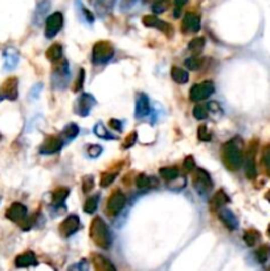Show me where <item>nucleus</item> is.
Returning <instances> with one entry per match:
<instances>
[{
	"label": "nucleus",
	"mask_w": 270,
	"mask_h": 271,
	"mask_svg": "<svg viewBox=\"0 0 270 271\" xmlns=\"http://www.w3.org/2000/svg\"><path fill=\"white\" fill-rule=\"evenodd\" d=\"M221 160L228 171L236 172L244 163V143L241 138H233L228 140L221 148Z\"/></svg>",
	"instance_id": "1"
},
{
	"label": "nucleus",
	"mask_w": 270,
	"mask_h": 271,
	"mask_svg": "<svg viewBox=\"0 0 270 271\" xmlns=\"http://www.w3.org/2000/svg\"><path fill=\"white\" fill-rule=\"evenodd\" d=\"M89 234L94 245L103 250H107L111 247L113 243V234H111L110 229L103 221L101 217H94L93 221L90 222Z\"/></svg>",
	"instance_id": "2"
},
{
	"label": "nucleus",
	"mask_w": 270,
	"mask_h": 271,
	"mask_svg": "<svg viewBox=\"0 0 270 271\" xmlns=\"http://www.w3.org/2000/svg\"><path fill=\"white\" fill-rule=\"evenodd\" d=\"M114 53H115V50L110 41H107V40L97 41L92 50V62L94 65L106 64L114 57Z\"/></svg>",
	"instance_id": "3"
},
{
	"label": "nucleus",
	"mask_w": 270,
	"mask_h": 271,
	"mask_svg": "<svg viewBox=\"0 0 270 271\" xmlns=\"http://www.w3.org/2000/svg\"><path fill=\"white\" fill-rule=\"evenodd\" d=\"M257 150H258V140L253 139L244 152V167H245V175L249 180H254L257 177Z\"/></svg>",
	"instance_id": "4"
},
{
	"label": "nucleus",
	"mask_w": 270,
	"mask_h": 271,
	"mask_svg": "<svg viewBox=\"0 0 270 271\" xmlns=\"http://www.w3.org/2000/svg\"><path fill=\"white\" fill-rule=\"evenodd\" d=\"M193 188L196 189V192L199 193L200 196H207L211 192V189L214 187L212 178H211L210 173L202 169V168H197L193 175Z\"/></svg>",
	"instance_id": "5"
},
{
	"label": "nucleus",
	"mask_w": 270,
	"mask_h": 271,
	"mask_svg": "<svg viewBox=\"0 0 270 271\" xmlns=\"http://www.w3.org/2000/svg\"><path fill=\"white\" fill-rule=\"evenodd\" d=\"M215 92V85L212 81H204L201 83H196L189 90V98L193 102H200L210 98Z\"/></svg>",
	"instance_id": "6"
},
{
	"label": "nucleus",
	"mask_w": 270,
	"mask_h": 271,
	"mask_svg": "<svg viewBox=\"0 0 270 271\" xmlns=\"http://www.w3.org/2000/svg\"><path fill=\"white\" fill-rule=\"evenodd\" d=\"M96 105V98L89 93H82L75 102V113L80 117H88Z\"/></svg>",
	"instance_id": "7"
},
{
	"label": "nucleus",
	"mask_w": 270,
	"mask_h": 271,
	"mask_svg": "<svg viewBox=\"0 0 270 271\" xmlns=\"http://www.w3.org/2000/svg\"><path fill=\"white\" fill-rule=\"evenodd\" d=\"M64 24V16L61 12H54L46 18L45 22V37L46 39H53L57 33L60 32Z\"/></svg>",
	"instance_id": "8"
},
{
	"label": "nucleus",
	"mask_w": 270,
	"mask_h": 271,
	"mask_svg": "<svg viewBox=\"0 0 270 271\" xmlns=\"http://www.w3.org/2000/svg\"><path fill=\"white\" fill-rule=\"evenodd\" d=\"M124 205H126V196H124V193L122 191L117 189V191H114L111 193L109 200H107V213L110 216H117V214L121 213Z\"/></svg>",
	"instance_id": "9"
},
{
	"label": "nucleus",
	"mask_w": 270,
	"mask_h": 271,
	"mask_svg": "<svg viewBox=\"0 0 270 271\" xmlns=\"http://www.w3.org/2000/svg\"><path fill=\"white\" fill-rule=\"evenodd\" d=\"M142 23L146 25V27H150V28H157L158 31L163 32L164 35L168 36V37H172V35H174L172 25H171L170 23L160 20L155 15H147V16H145V18L142 19Z\"/></svg>",
	"instance_id": "10"
},
{
	"label": "nucleus",
	"mask_w": 270,
	"mask_h": 271,
	"mask_svg": "<svg viewBox=\"0 0 270 271\" xmlns=\"http://www.w3.org/2000/svg\"><path fill=\"white\" fill-rule=\"evenodd\" d=\"M80 228H81L80 217L77 214H72V216L66 217L64 221L61 222L60 226H58V232H60L61 236L68 238V237L73 236Z\"/></svg>",
	"instance_id": "11"
},
{
	"label": "nucleus",
	"mask_w": 270,
	"mask_h": 271,
	"mask_svg": "<svg viewBox=\"0 0 270 271\" xmlns=\"http://www.w3.org/2000/svg\"><path fill=\"white\" fill-rule=\"evenodd\" d=\"M6 217L12 222L16 224H22L25 218L28 217V209L24 204L22 203H12L10 208L6 212Z\"/></svg>",
	"instance_id": "12"
},
{
	"label": "nucleus",
	"mask_w": 270,
	"mask_h": 271,
	"mask_svg": "<svg viewBox=\"0 0 270 271\" xmlns=\"http://www.w3.org/2000/svg\"><path fill=\"white\" fill-rule=\"evenodd\" d=\"M64 144L65 143L64 140L61 139V136H46L43 144L40 146V153H41V155H52V153H56L58 152V151H61Z\"/></svg>",
	"instance_id": "13"
},
{
	"label": "nucleus",
	"mask_w": 270,
	"mask_h": 271,
	"mask_svg": "<svg viewBox=\"0 0 270 271\" xmlns=\"http://www.w3.org/2000/svg\"><path fill=\"white\" fill-rule=\"evenodd\" d=\"M201 28V20H200L199 15L188 12L185 14L183 23H181V31L184 33H196L199 32Z\"/></svg>",
	"instance_id": "14"
},
{
	"label": "nucleus",
	"mask_w": 270,
	"mask_h": 271,
	"mask_svg": "<svg viewBox=\"0 0 270 271\" xmlns=\"http://www.w3.org/2000/svg\"><path fill=\"white\" fill-rule=\"evenodd\" d=\"M217 216H219V220H220L223 224L225 225V228L228 230H236L238 228V221L237 217L235 216V213L231 211V209H228V208H221L220 211L217 212Z\"/></svg>",
	"instance_id": "15"
},
{
	"label": "nucleus",
	"mask_w": 270,
	"mask_h": 271,
	"mask_svg": "<svg viewBox=\"0 0 270 271\" xmlns=\"http://www.w3.org/2000/svg\"><path fill=\"white\" fill-rule=\"evenodd\" d=\"M18 78L16 77H10L4 81L3 86H2V93H3L4 98H7L8 101H15L19 96L18 89Z\"/></svg>",
	"instance_id": "16"
},
{
	"label": "nucleus",
	"mask_w": 270,
	"mask_h": 271,
	"mask_svg": "<svg viewBox=\"0 0 270 271\" xmlns=\"http://www.w3.org/2000/svg\"><path fill=\"white\" fill-rule=\"evenodd\" d=\"M151 106H150V100L146 94H138L137 102H135V117L137 118H145L150 114Z\"/></svg>",
	"instance_id": "17"
},
{
	"label": "nucleus",
	"mask_w": 270,
	"mask_h": 271,
	"mask_svg": "<svg viewBox=\"0 0 270 271\" xmlns=\"http://www.w3.org/2000/svg\"><path fill=\"white\" fill-rule=\"evenodd\" d=\"M56 64L57 65L53 69V82L60 83L61 87V83L66 82L69 75H71L69 74V65H68V62L65 60L58 61Z\"/></svg>",
	"instance_id": "18"
},
{
	"label": "nucleus",
	"mask_w": 270,
	"mask_h": 271,
	"mask_svg": "<svg viewBox=\"0 0 270 271\" xmlns=\"http://www.w3.org/2000/svg\"><path fill=\"white\" fill-rule=\"evenodd\" d=\"M231 201L229 196L225 193L224 189H220L215 193L214 196L210 199V211L211 212H219L221 208L225 207V204Z\"/></svg>",
	"instance_id": "19"
},
{
	"label": "nucleus",
	"mask_w": 270,
	"mask_h": 271,
	"mask_svg": "<svg viewBox=\"0 0 270 271\" xmlns=\"http://www.w3.org/2000/svg\"><path fill=\"white\" fill-rule=\"evenodd\" d=\"M92 262L94 271H117L113 262L107 259L106 257L101 255V254H93Z\"/></svg>",
	"instance_id": "20"
},
{
	"label": "nucleus",
	"mask_w": 270,
	"mask_h": 271,
	"mask_svg": "<svg viewBox=\"0 0 270 271\" xmlns=\"http://www.w3.org/2000/svg\"><path fill=\"white\" fill-rule=\"evenodd\" d=\"M15 266L19 268H27L37 266V258L33 251H25L15 258Z\"/></svg>",
	"instance_id": "21"
},
{
	"label": "nucleus",
	"mask_w": 270,
	"mask_h": 271,
	"mask_svg": "<svg viewBox=\"0 0 270 271\" xmlns=\"http://www.w3.org/2000/svg\"><path fill=\"white\" fill-rule=\"evenodd\" d=\"M4 69L6 70H14L19 64V54L14 48H8L4 50Z\"/></svg>",
	"instance_id": "22"
},
{
	"label": "nucleus",
	"mask_w": 270,
	"mask_h": 271,
	"mask_svg": "<svg viewBox=\"0 0 270 271\" xmlns=\"http://www.w3.org/2000/svg\"><path fill=\"white\" fill-rule=\"evenodd\" d=\"M115 2L117 0H93V6L100 16H106L113 10Z\"/></svg>",
	"instance_id": "23"
},
{
	"label": "nucleus",
	"mask_w": 270,
	"mask_h": 271,
	"mask_svg": "<svg viewBox=\"0 0 270 271\" xmlns=\"http://www.w3.org/2000/svg\"><path fill=\"white\" fill-rule=\"evenodd\" d=\"M69 188L66 187H58L52 192V204L54 207H61L65 203L66 197L69 196Z\"/></svg>",
	"instance_id": "24"
},
{
	"label": "nucleus",
	"mask_w": 270,
	"mask_h": 271,
	"mask_svg": "<svg viewBox=\"0 0 270 271\" xmlns=\"http://www.w3.org/2000/svg\"><path fill=\"white\" fill-rule=\"evenodd\" d=\"M171 77H172V79H174L176 83H179V85H184V83L188 82L189 73L187 70H184V69L174 66V68L171 69Z\"/></svg>",
	"instance_id": "25"
},
{
	"label": "nucleus",
	"mask_w": 270,
	"mask_h": 271,
	"mask_svg": "<svg viewBox=\"0 0 270 271\" xmlns=\"http://www.w3.org/2000/svg\"><path fill=\"white\" fill-rule=\"evenodd\" d=\"M244 242L246 243V246L249 247H253L256 246L257 243L261 241V233L258 232V230H256V229H248V230H245V233H244Z\"/></svg>",
	"instance_id": "26"
},
{
	"label": "nucleus",
	"mask_w": 270,
	"mask_h": 271,
	"mask_svg": "<svg viewBox=\"0 0 270 271\" xmlns=\"http://www.w3.org/2000/svg\"><path fill=\"white\" fill-rule=\"evenodd\" d=\"M80 129L79 126L76 123H69V125L65 126V129L62 130V134H61V139L64 140V143L71 142V140L76 139V136L79 135Z\"/></svg>",
	"instance_id": "27"
},
{
	"label": "nucleus",
	"mask_w": 270,
	"mask_h": 271,
	"mask_svg": "<svg viewBox=\"0 0 270 271\" xmlns=\"http://www.w3.org/2000/svg\"><path fill=\"white\" fill-rule=\"evenodd\" d=\"M46 58L50 61V62H58V61L61 60V57H62V47H61L60 44H53V45H50L49 48H48V50H46L45 53Z\"/></svg>",
	"instance_id": "28"
},
{
	"label": "nucleus",
	"mask_w": 270,
	"mask_h": 271,
	"mask_svg": "<svg viewBox=\"0 0 270 271\" xmlns=\"http://www.w3.org/2000/svg\"><path fill=\"white\" fill-rule=\"evenodd\" d=\"M254 257H256L258 263H261V264L266 263L267 260L270 259V245H267V243L261 245V246L256 250Z\"/></svg>",
	"instance_id": "29"
},
{
	"label": "nucleus",
	"mask_w": 270,
	"mask_h": 271,
	"mask_svg": "<svg viewBox=\"0 0 270 271\" xmlns=\"http://www.w3.org/2000/svg\"><path fill=\"white\" fill-rule=\"evenodd\" d=\"M159 175L162 176L166 182L171 183L178 178L179 171L176 167H163L159 169Z\"/></svg>",
	"instance_id": "30"
},
{
	"label": "nucleus",
	"mask_w": 270,
	"mask_h": 271,
	"mask_svg": "<svg viewBox=\"0 0 270 271\" xmlns=\"http://www.w3.org/2000/svg\"><path fill=\"white\" fill-rule=\"evenodd\" d=\"M204 47H206V40L202 39V37H196V39L191 40V43L188 44V49L191 50V53L195 54V56L201 53Z\"/></svg>",
	"instance_id": "31"
},
{
	"label": "nucleus",
	"mask_w": 270,
	"mask_h": 271,
	"mask_svg": "<svg viewBox=\"0 0 270 271\" xmlns=\"http://www.w3.org/2000/svg\"><path fill=\"white\" fill-rule=\"evenodd\" d=\"M93 131H94V134H96V135L98 136V138H101V139H106V140L117 139V136L111 135L110 132L107 131V129L102 125V123H97V125L94 126Z\"/></svg>",
	"instance_id": "32"
},
{
	"label": "nucleus",
	"mask_w": 270,
	"mask_h": 271,
	"mask_svg": "<svg viewBox=\"0 0 270 271\" xmlns=\"http://www.w3.org/2000/svg\"><path fill=\"white\" fill-rule=\"evenodd\" d=\"M135 184H137V187H138L139 189H142V191L150 189L154 186L153 178L146 176L145 173H139V175L137 176V178H135Z\"/></svg>",
	"instance_id": "33"
},
{
	"label": "nucleus",
	"mask_w": 270,
	"mask_h": 271,
	"mask_svg": "<svg viewBox=\"0 0 270 271\" xmlns=\"http://www.w3.org/2000/svg\"><path fill=\"white\" fill-rule=\"evenodd\" d=\"M118 175V171H109V172H105V173H102V176H101V182H100V186L102 187V188H107V187H110L111 184H113L114 182H115V177H117Z\"/></svg>",
	"instance_id": "34"
},
{
	"label": "nucleus",
	"mask_w": 270,
	"mask_h": 271,
	"mask_svg": "<svg viewBox=\"0 0 270 271\" xmlns=\"http://www.w3.org/2000/svg\"><path fill=\"white\" fill-rule=\"evenodd\" d=\"M98 199H100L98 195L89 197V199H86L85 204H84V211L89 214L94 213V212L97 211V208H98Z\"/></svg>",
	"instance_id": "35"
},
{
	"label": "nucleus",
	"mask_w": 270,
	"mask_h": 271,
	"mask_svg": "<svg viewBox=\"0 0 270 271\" xmlns=\"http://www.w3.org/2000/svg\"><path fill=\"white\" fill-rule=\"evenodd\" d=\"M48 8H49L48 0H43V2H41V3L39 4V7H37V10H36V15H35V23H36V24L41 23V20L44 19V15H45L46 11H48Z\"/></svg>",
	"instance_id": "36"
},
{
	"label": "nucleus",
	"mask_w": 270,
	"mask_h": 271,
	"mask_svg": "<svg viewBox=\"0 0 270 271\" xmlns=\"http://www.w3.org/2000/svg\"><path fill=\"white\" fill-rule=\"evenodd\" d=\"M184 65L188 70H199L202 66V60L199 57H196V56H192V57L187 58V60L184 61Z\"/></svg>",
	"instance_id": "37"
},
{
	"label": "nucleus",
	"mask_w": 270,
	"mask_h": 271,
	"mask_svg": "<svg viewBox=\"0 0 270 271\" xmlns=\"http://www.w3.org/2000/svg\"><path fill=\"white\" fill-rule=\"evenodd\" d=\"M262 165L265 168V172L266 175L270 177V144H266V146L262 148Z\"/></svg>",
	"instance_id": "38"
},
{
	"label": "nucleus",
	"mask_w": 270,
	"mask_h": 271,
	"mask_svg": "<svg viewBox=\"0 0 270 271\" xmlns=\"http://www.w3.org/2000/svg\"><path fill=\"white\" fill-rule=\"evenodd\" d=\"M193 117L199 121H202L208 117V107L206 105H196L193 107Z\"/></svg>",
	"instance_id": "39"
},
{
	"label": "nucleus",
	"mask_w": 270,
	"mask_h": 271,
	"mask_svg": "<svg viewBox=\"0 0 270 271\" xmlns=\"http://www.w3.org/2000/svg\"><path fill=\"white\" fill-rule=\"evenodd\" d=\"M81 188L84 193H89L94 188V177L92 175H86L81 180Z\"/></svg>",
	"instance_id": "40"
},
{
	"label": "nucleus",
	"mask_w": 270,
	"mask_h": 271,
	"mask_svg": "<svg viewBox=\"0 0 270 271\" xmlns=\"http://www.w3.org/2000/svg\"><path fill=\"white\" fill-rule=\"evenodd\" d=\"M197 138L201 142H210L212 139V134L208 131V127L207 125H201L199 126V129H197Z\"/></svg>",
	"instance_id": "41"
},
{
	"label": "nucleus",
	"mask_w": 270,
	"mask_h": 271,
	"mask_svg": "<svg viewBox=\"0 0 270 271\" xmlns=\"http://www.w3.org/2000/svg\"><path fill=\"white\" fill-rule=\"evenodd\" d=\"M137 138H138V132H130V134L126 136V139L123 140V143H122V148H130V147L134 146L135 142H137Z\"/></svg>",
	"instance_id": "42"
},
{
	"label": "nucleus",
	"mask_w": 270,
	"mask_h": 271,
	"mask_svg": "<svg viewBox=\"0 0 270 271\" xmlns=\"http://www.w3.org/2000/svg\"><path fill=\"white\" fill-rule=\"evenodd\" d=\"M84 81H85V70L84 69H80L79 71V77L76 78L75 85H73V92H80L82 89V86H84Z\"/></svg>",
	"instance_id": "43"
},
{
	"label": "nucleus",
	"mask_w": 270,
	"mask_h": 271,
	"mask_svg": "<svg viewBox=\"0 0 270 271\" xmlns=\"http://www.w3.org/2000/svg\"><path fill=\"white\" fill-rule=\"evenodd\" d=\"M168 8V0H155L153 6V11L155 14H162Z\"/></svg>",
	"instance_id": "44"
},
{
	"label": "nucleus",
	"mask_w": 270,
	"mask_h": 271,
	"mask_svg": "<svg viewBox=\"0 0 270 271\" xmlns=\"http://www.w3.org/2000/svg\"><path fill=\"white\" fill-rule=\"evenodd\" d=\"M102 147L98 146V144H92V146L88 147V155H89L90 157H93V159H96V157H98L102 153Z\"/></svg>",
	"instance_id": "45"
},
{
	"label": "nucleus",
	"mask_w": 270,
	"mask_h": 271,
	"mask_svg": "<svg viewBox=\"0 0 270 271\" xmlns=\"http://www.w3.org/2000/svg\"><path fill=\"white\" fill-rule=\"evenodd\" d=\"M183 168H184L187 172H193L196 168V163L193 156H187L183 161Z\"/></svg>",
	"instance_id": "46"
},
{
	"label": "nucleus",
	"mask_w": 270,
	"mask_h": 271,
	"mask_svg": "<svg viewBox=\"0 0 270 271\" xmlns=\"http://www.w3.org/2000/svg\"><path fill=\"white\" fill-rule=\"evenodd\" d=\"M88 270H89V264H88V260L86 259H82L81 262L73 264V266L69 268V271H88Z\"/></svg>",
	"instance_id": "47"
},
{
	"label": "nucleus",
	"mask_w": 270,
	"mask_h": 271,
	"mask_svg": "<svg viewBox=\"0 0 270 271\" xmlns=\"http://www.w3.org/2000/svg\"><path fill=\"white\" fill-rule=\"evenodd\" d=\"M80 8H81V12L84 14V18L88 20V23H93L94 22V15L92 14V12L88 10V8H85L82 4H80Z\"/></svg>",
	"instance_id": "48"
},
{
	"label": "nucleus",
	"mask_w": 270,
	"mask_h": 271,
	"mask_svg": "<svg viewBox=\"0 0 270 271\" xmlns=\"http://www.w3.org/2000/svg\"><path fill=\"white\" fill-rule=\"evenodd\" d=\"M109 125H110L111 129L117 130L118 132L122 131V122L121 121H118V119H110V121H109Z\"/></svg>",
	"instance_id": "49"
},
{
	"label": "nucleus",
	"mask_w": 270,
	"mask_h": 271,
	"mask_svg": "<svg viewBox=\"0 0 270 271\" xmlns=\"http://www.w3.org/2000/svg\"><path fill=\"white\" fill-rule=\"evenodd\" d=\"M137 2H138V0H123V6H122V8H123V10H127V8L132 7Z\"/></svg>",
	"instance_id": "50"
},
{
	"label": "nucleus",
	"mask_w": 270,
	"mask_h": 271,
	"mask_svg": "<svg viewBox=\"0 0 270 271\" xmlns=\"http://www.w3.org/2000/svg\"><path fill=\"white\" fill-rule=\"evenodd\" d=\"M174 2H175V4H176V7H178V10H180V8L183 7V6H184V4L187 3L188 0H174Z\"/></svg>",
	"instance_id": "51"
},
{
	"label": "nucleus",
	"mask_w": 270,
	"mask_h": 271,
	"mask_svg": "<svg viewBox=\"0 0 270 271\" xmlns=\"http://www.w3.org/2000/svg\"><path fill=\"white\" fill-rule=\"evenodd\" d=\"M265 197H266V200L269 201V203H270V191H269V192L266 193V196H265Z\"/></svg>",
	"instance_id": "52"
},
{
	"label": "nucleus",
	"mask_w": 270,
	"mask_h": 271,
	"mask_svg": "<svg viewBox=\"0 0 270 271\" xmlns=\"http://www.w3.org/2000/svg\"><path fill=\"white\" fill-rule=\"evenodd\" d=\"M267 234H269V237H270V225H269V229H267Z\"/></svg>",
	"instance_id": "53"
},
{
	"label": "nucleus",
	"mask_w": 270,
	"mask_h": 271,
	"mask_svg": "<svg viewBox=\"0 0 270 271\" xmlns=\"http://www.w3.org/2000/svg\"><path fill=\"white\" fill-rule=\"evenodd\" d=\"M266 271H270V267H267V268H266Z\"/></svg>",
	"instance_id": "54"
},
{
	"label": "nucleus",
	"mask_w": 270,
	"mask_h": 271,
	"mask_svg": "<svg viewBox=\"0 0 270 271\" xmlns=\"http://www.w3.org/2000/svg\"><path fill=\"white\" fill-rule=\"evenodd\" d=\"M0 138H2V135H0Z\"/></svg>",
	"instance_id": "55"
}]
</instances>
